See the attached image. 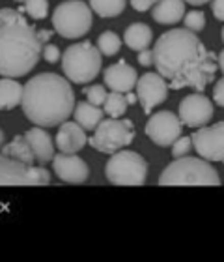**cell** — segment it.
<instances>
[{
    "label": "cell",
    "mask_w": 224,
    "mask_h": 262,
    "mask_svg": "<svg viewBox=\"0 0 224 262\" xmlns=\"http://www.w3.org/2000/svg\"><path fill=\"white\" fill-rule=\"evenodd\" d=\"M192 148L191 137H180L178 141L172 144V156L174 158H181V156H187L189 150Z\"/></svg>",
    "instance_id": "obj_29"
},
{
    "label": "cell",
    "mask_w": 224,
    "mask_h": 262,
    "mask_svg": "<svg viewBox=\"0 0 224 262\" xmlns=\"http://www.w3.org/2000/svg\"><path fill=\"white\" fill-rule=\"evenodd\" d=\"M75 122L84 127V131H93L97 124L103 120V111L99 109V105H93L90 101H79L73 109Z\"/></svg>",
    "instance_id": "obj_20"
},
{
    "label": "cell",
    "mask_w": 224,
    "mask_h": 262,
    "mask_svg": "<svg viewBox=\"0 0 224 262\" xmlns=\"http://www.w3.org/2000/svg\"><path fill=\"white\" fill-rule=\"evenodd\" d=\"M153 58L157 71L174 90L194 88L204 92L217 77V55L206 49L196 32L172 28L155 41Z\"/></svg>",
    "instance_id": "obj_1"
},
{
    "label": "cell",
    "mask_w": 224,
    "mask_h": 262,
    "mask_svg": "<svg viewBox=\"0 0 224 262\" xmlns=\"http://www.w3.org/2000/svg\"><path fill=\"white\" fill-rule=\"evenodd\" d=\"M82 92H84V96H86L88 101H90V103H93V105H103L105 99H107V96H109V92H107V88H105L103 84L84 86V88H82Z\"/></svg>",
    "instance_id": "obj_28"
},
{
    "label": "cell",
    "mask_w": 224,
    "mask_h": 262,
    "mask_svg": "<svg viewBox=\"0 0 224 262\" xmlns=\"http://www.w3.org/2000/svg\"><path fill=\"white\" fill-rule=\"evenodd\" d=\"M92 8L81 0H66L53 11V27L58 36L79 39L92 30Z\"/></svg>",
    "instance_id": "obj_6"
},
{
    "label": "cell",
    "mask_w": 224,
    "mask_h": 262,
    "mask_svg": "<svg viewBox=\"0 0 224 262\" xmlns=\"http://www.w3.org/2000/svg\"><path fill=\"white\" fill-rule=\"evenodd\" d=\"M4 156L8 158H13L17 161H22V163H28V165H34L36 163V158H34V152L28 141L24 139V135H17L13 141H10L8 144L4 142V146L0 148Z\"/></svg>",
    "instance_id": "obj_22"
},
{
    "label": "cell",
    "mask_w": 224,
    "mask_h": 262,
    "mask_svg": "<svg viewBox=\"0 0 224 262\" xmlns=\"http://www.w3.org/2000/svg\"><path fill=\"white\" fill-rule=\"evenodd\" d=\"M220 38H222V41H224V27H222V32H220Z\"/></svg>",
    "instance_id": "obj_39"
},
{
    "label": "cell",
    "mask_w": 224,
    "mask_h": 262,
    "mask_svg": "<svg viewBox=\"0 0 224 262\" xmlns=\"http://www.w3.org/2000/svg\"><path fill=\"white\" fill-rule=\"evenodd\" d=\"M103 79H105V86H109L110 90L127 94L137 86L138 73H137V70H135L133 66L127 64L126 60H120V62H116V64L109 66V68L103 71Z\"/></svg>",
    "instance_id": "obj_15"
},
{
    "label": "cell",
    "mask_w": 224,
    "mask_h": 262,
    "mask_svg": "<svg viewBox=\"0 0 224 262\" xmlns=\"http://www.w3.org/2000/svg\"><path fill=\"white\" fill-rule=\"evenodd\" d=\"M127 0H90V8L95 11L99 17L110 19V17L121 15V11L126 10Z\"/></svg>",
    "instance_id": "obj_23"
},
{
    "label": "cell",
    "mask_w": 224,
    "mask_h": 262,
    "mask_svg": "<svg viewBox=\"0 0 224 262\" xmlns=\"http://www.w3.org/2000/svg\"><path fill=\"white\" fill-rule=\"evenodd\" d=\"M135 139V124L129 118H107L97 124L90 137V146L101 154H114L129 146Z\"/></svg>",
    "instance_id": "obj_8"
},
{
    "label": "cell",
    "mask_w": 224,
    "mask_h": 262,
    "mask_svg": "<svg viewBox=\"0 0 224 262\" xmlns=\"http://www.w3.org/2000/svg\"><path fill=\"white\" fill-rule=\"evenodd\" d=\"M181 131H183V122L172 111H159L150 116L146 124V135L153 144L161 148L172 146L181 137Z\"/></svg>",
    "instance_id": "obj_10"
},
{
    "label": "cell",
    "mask_w": 224,
    "mask_h": 262,
    "mask_svg": "<svg viewBox=\"0 0 224 262\" xmlns=\"http://www.w3.org/2000/svg\"><path fill=\"white\" fill-rule=\"evenodd\" d=\"M88 142L86 133H84V127L77 122H62L60 129L56 133L55 144L60 152L66 154H77L81 152L84 144Z\"/></svg>",
    "instance_id": "obj_16"
},
{
    "label": "cell",
    "mask_w": 224,
    "mask_h": 262,
    "mask_svg": "<svg viewBox=\"0 0 224 262\" xmlns=\"http://www.w3.org/2000/svg\"><path fill=\"white\" fill-rule=\"evenodd\" d=\"M185 15V0H157L152 6L153 21L159 25H178Z\"/></svg>",
    "instance_id": "obj_18"
},
{
    "label": "cell",
    "mask_w": 224,
    "mask_h": 262,
    "mask_svg": "<svg viewBox=\"0 0 224 262\" xmlns=\"http://www.w3.org/2000/svg\"><path fill=\"white\" fill-rule=\"evenodd\" d=\"M41 56L45 58V62H49V64H55L62 58V53L60 49L53 43H47L43 45V49H41Z\"/></svg>",
    "instance_id": "obj_30"
},
{
    "label": "cell",
    "mask_w": 224,
    "mask_h": 262,
    "mask_svg": "<svg viewBox=\"0 0 224 262\" xmlns=\"http://www.w3.org/2000/svg\"><path fill=\"white\" fill-rule=\"evenodd\" d=\"M123 41L133 51L148 49L153 41V30L146 23H133L127 27L126 34H123Z\"/></svg>",
    "instance_id": "obj_19"
},
{
    "label": "cell",
    "mask_w": 224,
    "mask_h": 262,
    "mask_svg": "<svg viewBox=\"0 0 224 262\" xmlns=\"http://www.w3.org/2000/svg\"><path fill=\"white\" fill-rule=\"evenodd\" d=\"M215 107L213 101L206 98L202 92L189 94L180 103V120L187 127H202L208 126L213 118Z\"/></svg>",
    "instance_id": "obj_12"
},
{
    "label": "cell",
    "mask_w": 224,
    "mask_h": 262,
    "mask_svg": "<svg viewBox=\"0 0 224 262\" xmlns=\"http://www.w3.org/2000/svg\"><path fill=\"white\" fill-rule=\"evenodd\" d=\"M97 49L101 51L103 56H114L121 49V39L120 36L112 30H107L97 38Z\"/></svg>",
    "instance_id": "obj_25"
},
{
    "label": "cell",
    "mask_w": 224,
    "mask_h": 262,
    "mask_svg": "<svg viewBox=\"0 0 224 262\" xmlns=\"http://www.w3.org/2000/svg\"><path fill=\"white\" fill-rule=\"evenodd\" d=\"M4 142H6V137H4V131L0 129V148L4 146Z\"/></svg>",
    "instance_id": "obj_38"
},
{
    "label": "cell",
    "mask_w": 224,
    "mask_h": 262,
    "mask_svg": "<svg viewBox=\"0 0 224 262\" xmlns=\"http://www.w3.org/2000/svg\"><path fill=\"white\" fill-rule=\"evenodd\" d=\"M161 186H220V176L208 159L181 156L159 176Z\"/></svg>",
    "instance_id": "obj_4"
},
{
    "label": "cell",
    "mask_w": 224,
    "mask_h": 262,
    "mask_svg": "<svg viewBox=\"0 0 224 262\" xmlns=\"http://www.w3.org/2000/svg\"><path fill=\"white\" fill-rule=\"evenodd\" d=\"M105 113L110 116V118H120V116L126 115V111H127V99L126 96L121 92H112L107 96V99H105Z\"/></svg>",
    "instance_id": "obj_24"
},
{
    "label": "cell",
    "mask_w": 224,
    "mask_h": 262,
    "mask_svg": "<svg viewBox=\"0 0 224 262\" xmlns=\"http://www.w3.org/2000/svg\"><path fill=\"white\" fill-rule=\"evenodd\" d=\"M217 64H219V70L220 73H224V49L219 53V56H217Z\"/></svg>",
    "instance_id": "obj_35"
},
{
    "label": "cell",
    "mask_w": 224,
    "mask_h": 262,
    "mask_svg": "<svg viewBox=\"0 0 224 262\" xmlns=\"http://www.w3.org/2000/svg\"><path fill=\"white\" fill-rule=\"evenodd\" d=\"M137 96L138 101L142 103V109L146 115H152V111L157 105L164 103L168 98V82L164 81V77L161 73H144L142 77H138L137 81Z\"/></svg>",
    "instance_id": "obj_13"
},
{
    "label": "cell",
    "mask_w": 224,
    "mask_h": 262,
    "mask_svg": "<svg viewBox=\"0 0 224 262\" xmlns=\"http://www.w3.org/2000/svg\"><path fill=\"white\" fill-rule=\"evenodd\" d=\"M213 101L219 105V107H222L224 109V77L222 79H219L217 84L213 86Z\"/></svg>",
    "instance_id": "obj_31"
},
{
    "label": "cell",
    "mask_w": 224,
    "mask_h": 262,
    "mask_svg": "<svg viewBox=\"0 0 224 262\" xmlns=\"http://www.w3.org/2000/svg\"><path fill=\"white\" fill-rule=\"evenodd\" d=\"M15 2H19V4H24V0H15Z\"/></svg>",
    "instance_id": "obj_40"
},
{
    "label": "cell",
    "mask_w": 224,
    "mask_h": 262,
    "mask_svg": "<svg viewBox=\"0 0 224 262\" xmlns=\"http://www.w3.org/2000/svg\"><path fill=\"white\" fill-rule=\"evenodd\" d=\"M211 11L217 21H224V0H211Z\"/></svg>",
    "instance_id": "obj_33"
},
{
    "label": "cell",
    "mask_w": 224,
    "mask_h": 262,
    "mask_svg": "<svg viewBox=\"0 0 224 262\" xmlns=\"http://www.w3.org/2000/svg\"><path fill=\"white\" fill-rule=\"evenodd\" d=\"M103 68V55L92 41L69 45L62 55V71L75 84H88Z\"/></svg>",
    "instance_id": "obj_5"
},
{
    "label": "cell",
    "mask_w": 224,
    "mask_h": 262,
    "mask_svg": "<svg viewBox=\"0 0 224 262\" xmlns=\"http://www.w3.org/2000/svg\"><path fill=\"white\" fill-rule=\"evenodd\" d=\"M157 0H131V6L135 8L137 11H140V13H144V11L152 10V6L155 4Z\"/></svg>",
    "instance_id": "obj_34"
},
{
    "label": "cell",
    "mask_w": 224,
    "mask_h": 262,
    "mask_svg": "<svg viewBox=\"0 0 224 262\" xmlns=\"http://www.w3.org/2000/svg\"><path fill=\"white\" fill-rule=\"evenodd\" d=\"M24 139H27L30 148H32L34 158H36L38 165H43L45 167L47 163H53L56 144H53V139H51V135L43 127L36 126V127H32V129H28L27 133H24Z\"/></svg>",
    "instance_id": "obj_17"
},
{
    "label": "cell",
    "mask_w": 224,
    "mask_h": 262,
    "mask_svg": "<svg viewBox=\"0 0 224 262\" xmlns=\"http://www.w3.org/2000/svg\"><path fill=\"white\" fill-rule=\"evenodd\" d=\"M22 101V84L11 79L2 77L0 79V111H11L19 107Z\"/></svg>",
    "instance_id": "obj_21"
},
{
    "label": "cell",
    "mask_w": 224,
    "mask_h": 262,
    "mask_svg": "<svg viewBox=\"0 0 224 262\" xmlns=\"http://www.w3.org/2000/svg\"><path fill=\"white\" fill-rule=\"evenodd\" d=\"M191 141L192 148L200 158L224 163V122H217L213 126H202L192 133Z\"/></svg>",
    "instance_id": "obj_11"
},
{
    "label": "cell",
    "mask_w": 224,
    "mask_h": 262,
    "mask_svg": "<svg viewBox=\"0 0 224 262\" xmlns=\"http://www.w3.org/2000/svg\"><path fill=\"white\" fill-rule=\"evenodd\" d=\"M183 23H185V27L189 30H192V32H202L204 27H206V15L200 10H192L187 15H183Z\"/></svg>",
    "instance_id": "obj_27"
},
{
    "label": "cell",
    "mask_w": 224,
    "mask_h": 262,
    "mask_svg": "<svg viewBox=\"0 0 224 262\" xmlns=\"http://www.w3.org/2000/svg\"><path fill=\"white\" fill-rule=\"evenodd\" d=\"M105 176L114 186H142L148 176V163L138 152L118 150L110 154L105 165Z\"/></svg>",
    "instance_id": "obj_7"
},
{
    "label": "cell",
    "mask_w": 224,
    "mask_h": 262,
    "mask_svg": "<svg viewBox=\"0 0 224 262\" xmlns=\"http://www.w3.org/2000/svg\"><path fill=\"white\" fill-rule=\"evenodd\" d=\"M21 105L24 116L36 126H60L73 115L75 92L66 77L39 73L22 86Z\"/></svg>",
    "instance_id": "obj_3"
},
{
    "label": "cell",
    "mask_w": 224,
    "mask_h": 262,
    "mask_svg": "<svg viewBox=\"0 0 224 262\" xmlns=\"http://www.w3.org/2000/svg\"><path fill=\"white\" fill-rule=\"evenodd\" d=\"M126 99H127V105H135L138 101V96H135V94H131V92H127Z\"/></svg>",
    "instance_id": "obj_36"
},
{
    "label": "cell",
    "mask_w": 224,
    "mask_h": 262,
    "mask_svg": "<svg viewBox=\"0 0 224 262\" xmlns=\"http://www.w3.org/2000/svg\"><path fill=\"white\" fill-rule=\"evenodd\" d=\"M53 170L55 174L66 184H84L90 176V167L77 154L60 152L53 158Z\"/></svg>",
    "instance_id": "obj_14"
},
{
    "label": "cell",
    "mask_w": 224,
    "mask_h": 262,
    "mask_svg": "<svg viewBox=\"0 0 224 262\" xmlns=\"http://www.w3.org/2000/svg\"><path fill=\"white\" fill-rule=\"evenodd\" d=\"M21 11H27L34 21H43L49 15V0H24Z\"/></svg>",
    "instance_id": "obj_26"
},
{
    "label": "cell",
    "mask_w": 224,
    "mask_h": 262,
    "mask_svg": "<svg viewBox=\"0 0 224 262\" xmlns=\"http://www.w3.org/2000/svg\"><path fill=\"white\" fill-rule=\"evenodd\" d=\"M185 2L191 6H204V4H208V2H211V0H185Z\"/></svg>",
    "instance_id": "obj_37"
},
{
    "label": "cell",
    "mask_w": 224,
    "mask_h": 262,
    "mask_svg": "<svg viewBox=\"0 0 224 262\" xmlns=\"http://www.w3.org/2000/svg\"><path fill=\"white\" fill-rule=\"evenodd\" d=\"M51 172L43 165H28L0 154V186H49Z\"/></svg>",
    "instance_id": "obj_9"
},
{
    "label": "cell",
    "mask_w": 224,
    "mask_h": 262,
    "mask_svg": "<svg viewBox=\"0 0 224 262\" xmlns=\"http://www.w3.org/2000/svg\"><path fill=\"white\" fill-rule=\"evenodd\" d=\"M137 60H138V64L144 66V68H150V66H153V64H155V58H153V51H150V49L138 51Z\"/></svg>",
    "instance_id": "obj_32"
},
{
    "label": "cell",
    "mask_w": 224,
    "mask_h": 262,
    "mask_svg": "<svg viewBox=\"0 0 224 262\" xmlns=\"http://www.w3.org/2000/svg\"><path fill=\"white\" fill-rule=\"evenodd\" d=\"M53 36L51 30H38L22 17L21 10H0V75H28L36 68L43 43Z\"/></svg>",
    "instance_id": "obj_2"
}]
</instances>
